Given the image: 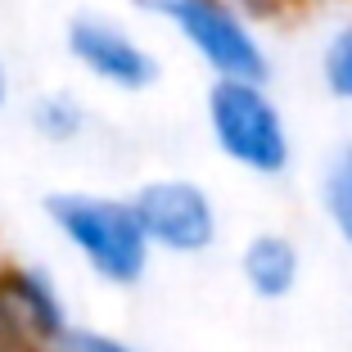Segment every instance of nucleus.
I'll list each match as a JSON object with an SVG mask.
<instances>
[{"mask_svg": "<svg viewBox=\"0 0 352 352\" xmlns=\"http://www.w3.org/2000/svg\"><path fill=\"white\" fill-rule=\"evenodd\" d=\"M63 50L91 82L109 86L118 95H145L163 77L158 54L126 23L109 19L100 10H77L63 23Z\"/></svg>", "mask_w": 352, "mask_h": 352, "instance_id": "4", "label": "nucleus"}, {"mask_svg": "<svg viewBox=\"0 0 352 352\" xmlns=\"http://www.w3.org/2000/svg\"><path fill=\"white\" fill-rule=\"evenodd\" d=\"M316 73H321V86L330 100L352 104V19L334 23L321 41V54H316Z\"/></svg>", "mask_w": 352, "mask_h": 352, "instance_id": "10", "label": "nucleus"}, {"mask_svg": "<svg viewBox=\"0 0 352 352\" xmlns=\"http://www.w3.org/2000/svg\"><path fill=\"white\" fill-rule=\"evenodd\" d=\"M131 204H135V217H140V226H145L149 244L158 253L199 258L221 235L217 204H212L208 186H199L190 176H154L145 186H135Z\"/></svg>", "mask_w": 352, "mask_h": 352, "instance_id": "5", "label": "nucleus"}, {"mask_svg": "<svg viewBox=\"0 0 352 352\" xmlns=\"http://www.w3.org/2000/svg\"><path fill=\"white\" fill-rule=\"evenodd\" d=\"M41 208L59 239L86 262V271L100 285L135 289L149 276V258L158 249L149 244L131 199L100 195V190H50Z\"/></svg>", "mask_w": 352, "mask_h": 352, "instance_id": "1", "label": "nucleus"}, {"mask_svg": "<svg viewBox=\"0 0 352 352\" xmlns=\"http://www.w3.org/2000/svg\"><path fill=\"white\" fill-rule=\"evenodd\" d=\"M208 135L226 163L249 176H285L294 163V135L267 82L253 77H212L204 95Z\"/></svg>", "mask_w": 352, "mask_h": 352, "instance_id": "2", "label": "nucleus"}, {"mask_svg": "<svg viewBox=\"0 0 352 352\" xmlns=\"http://www.w3.org/2000/svg\"><path fill=\"white\" fill-rule=\"evenodd\" d=\"M28 126L45 145H77L91 131V109H86L82 95L63 91V86L59 91H41L28 100Z\"/></svg>", "mask_w": 352, "mask_h": 352, "instance_id": "8", "label": "nucleus"}, {"mask_svg": "<svg viewBox=\"0 0 352 352\" xmlns=\"http://www.w3.org/2000/svg\"><path fill=\"white\" fill-rule=\"evenodd\" d=\"M5 343H23V339H19V330H14L10 311H5V302H0V348H5Z\"/></svg>", "mask_w": 352, "mask_h": 352, "instance_id": "13", "label": "nucleus"}, {"mask_svg": "<svg viewBox=\"0 0 352 352\" xmlns=\"http://www.w3.org/2000/svg\"><path fill=\"white\" fill-rule=\"evenodd\" d=\"M0 352H54V348H32V343H5Z\"/></svg>", "mask_w": 352, "mask_h": 352, "instance_id": "14", "label": "nucleus"}, {"mask_svg": "<svg viewBox=\"0 0 352 352\" xmlns=\"http://www.w3.org/2000/svg\"><path fill=\"white\" fill-rule=\"evenodd\" d=\"M321 212L352 249V140H343L321 167Z\"/></svg>", "mask_w": 352, "mask_h": 352, "instance_id": "9", "label": "nucleus"}, {"mask_svg": "<svg viewBox=\"0 0 352 352\" xmlns=\"http://www.w3.org/2000/svg\"><path fill=\"white\" fill-rule=\"evenodd\" d=\"M54 352H135V348L122 343V339H113V334H104V330H91V325H73V330L59 339Z\"/></svg>", "mask_w": 352, "mask_h": 352, "instance_id": "11", "label": "nucleus"}, {"mask_svg": "<svg viewBox=\"0 0 352 352\" xmlns=\"http://www.w3.org/2000/svg\"><path fill=\"white\" fill-rule=\"evenodd\" d=\"M10 100H14V68L5 59V50H0V113L10 109Z\"/></svg>", "mask_w": 352, "mask_h": 352, "instance_id": "12", "label": "nucleus"}, {"mask_svg": "<svg viewBox=\"0 0 352 352\" xmlns=\"http://www.w3.org/2000/svg\"><path fill=\"white\" fill-rule=\"evenodd\" d=\"M0 302L10 311L19 339L32 348H59V339L73 330L59 280L36 262H14L0 271Z\"/></svg>", "mask_w": 352, "mask_h": 352, "instance_id": "6", "label": "nucleus"}, {"mask_svg": "<svg viewBox=\"0 0 352 352\" xmlns=\"http://www.w3.org/2000/svg\"><path fill=\"white\" fill-rule=\"evenodd\" d=\"M302 276V253L289 235L280 230H258V235L239 249V280L244 289L262 302H280L298 289Z\"/></svg>", "mask_w": 352, "mask_h": 352, "instance_id": "7", "label": "nucleus"}, {"mask_svg": "<svg viewBox=\"0 0 352 352\" xmlns=\"http://www.w3.org/2000/svg\"><path fill=\"white\" fill-rule=\"evenodd\" d=\"M131 10L167 23L212 77L271 82V50L239 0H131Z\"/></svg>", "mask_w": 352, "mask_h": 352, "instance_id": "3", "label": "nucleus"}]
</instances>
